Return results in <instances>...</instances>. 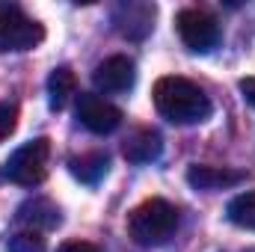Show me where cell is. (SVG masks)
I'll list each match as a JSON object with an SVG mask.
<instances>
[{
  "label": "cell",
  "mask_w": 255,
  "mask_h": 252,
  "mask_svg": "<svg viewBox=\"0 0 255 252\" xmlns=\"http://www.w3.org/2000/svg\"><path fill=\"white\" fill-rule=\"evenodd\" d=\"M151 98H154L157 113L175 125H196V122H205L211 116L208 95L193 80L178 77V74L160 77L151 89Z\"/></svg>",
  "instance_id": "1"
},
{
  "label": "cell",
  "mask_w": 255,
  "mask_h": 252,
  "mask_svg": "<svg viewBox=\"0 0 255 252\" xmlns=\"http://www.w3.org/2000/svg\"><path fill=\"white\" fill-rule=\"evenodd\" d=\"M133 80H136V68H133V60H128V57H110V60L98 63V68L92 71V83L104 95L128 92L133 86Z\"/></svg>",
  "instance_id": "7"
},
{
  "label": "cell",
  "mask_w": 255,
  "mask_h": 252,
  "mask_svg": "<svg viewBox=\"0 0 255 252\" xmlns=\"http://www.w3.org/2000/svg\"><path fill=\"white\" fill-rule=\"evenodd\" d=\"M15 125H18V110L12 104H0V142L15 130Z\"/></svg>",
  "instance_id": "15"
},
{
  "label": "cell",
  "mask_w": 255,
  "mask_h": 252,
  "mask_svg": "<svg viewBox=\"0 0 255 252\" xmlns=\"http://www.w3.org/2000/svg\"><path fill=\"white\" fill-rule=\"evenodd\" d=\"M77 119L92 133H113L122 125V110L95 92H80L77 95Z\"/></svg>",
  "instance_id": "6"
},
{
  "label": "cell",
  "mask_w": 255,
  "mask_h": 252,
  "mask_svg": "<svg viewBox=\"0 0 255 252\" xmlns=\"http://www.w3.org/2000/svg\"><path fill=\"white\" fill-rule=\"evenodd\" d=\"M45 250V238L39 232H21L9 241V252H42Z\"/></svg>",
  "instance_id": "14"
},
{
  "label": "cell",
  "mask_w": 255,
  "mask_h": 252,
  "mask_svg": "<svg viewBox=\"0 0 255 252\" xmlns=\"http://www.w3.org/2000/svg\"><path fill=\"white\" fill-rule=\"evenodd\" d=\"M226 217L238 226V229H250L255 232V193H241L229 202Z\"/></svg>",
  "instance_id": "12"
},
{
  "label": "cell",
  "mask_w": 255,
  "mask_h": 252,
  "mask_svg": "<svg viewBox=\"0 0 255 252\" xmlns=\"http://www.w3.org/2000/svg\"><path fill=\"white\" fill-rule=\"evenodd\" d=\"M74 95H77V77H74V71L68 65L54 68L51 77H48V101H51V107L63 110Z\"/></svg>",
  "instance_id": "10"
},
{
  "label": "cell",
  "mask_w": 255,
  "mask_h": 252,
  "mask_svg": "<svg viewBox=\"0 0 255 252\" xmlns=\"http://www.w3.org/2000/svg\"><path fill=\"white\" fill-rule=\"evenodd\" d=\"M175 30L181 36V42L196 54H208L220 42V24L205 9H181L175 15Z\"/></svg>",
  "instance_id": "5"
},
{
  "label": "cell",
  "mask_w": 255,
  "mask_h": 252,
  "mask_svg": "<svg viewBox=\"0 0 255 252\" xmlns=\"http://www.w3.org/2000/svg\"><path fill=\"white\" fill-rule=\"evenodd\" d=\"M27 211H33V214H18L21 220H30V223H39V226H57L60 223V211L51 205V202H45V199H36V202H30V205H24Z\"/></svg>",
  "instance_id": "13"
},
{
  "label": "cell",
  "mask_w": 255,
  "mask_h": 252,
  "mask_svg": "<svg viewBox=\"0 0 255 252\" xmlns=\"http://www.w3.org/2000/svg\"><path fill=\"white\" fill-rule=\"evenodd\" d=\"M178 229V211L166 199H145L128 217V235L139 247H160Z\"/></svg>",
  "instance_id": "2"
},
{
  "label": "cell",
  "mask_w": 255,
  "mask_h": 252,
  "mask_svg": "<svg viewBox=\"0 0 255 252\" xmlns=\"http://www.w3.org/2000/svg\"><path fill=\"white\" fill-rule=\"evenodd\" d=\"M107 166H110V160H107L104 151H89V154H80V157L71 160V172H74L83 184L101 181V178L107 175Z\"/></svg>",
  "instance_id": "11"
},
{
  "label": "cell",
  "mask_w": 255,
  "mask_h": 252,
  "mask_svg": "<svg viewBox=\"0 0 255 252\" xmlns=\"http://www.w3.org/2000/svg\"><path fill=\"white\" fill-rule=\"evenodd\" d=\"M241 92H244V98L255 107V77H244L241 80Z\"/></svg>",
  "instance_id": "17"
},
{
  "label": "cell",
  "mask_w": 255,
  "mask_h": 252,
  "mask_svg": "<svg viewBox=\"0 0 255 252\" xmlns=\"http://www.w3.org/2000/svg\"><path fill=\"white\" fill-rule=\"evenodd\" d=\"M45 42V27L24 15L18 6H9L3 3L0 6V54H9V51H33Z\"/></svg>",
  "instance_id": "3"
},
{
  "label": "cell",
  "mask_w": 255,
  "mask_h": 252,
  "mask_svg": "<svg viewBox=\"0 0 255 252\" xmlns=\"http://www.w3.org/2000/svg\"><path fill=\"white\" fill-rule=\"evenodd\" d=\"M247 175L244 172H235V169H220V166H190L187 169V181L196 190H226L241 184Z\"/></svg>",
  "instance_id": "9"
},
{
  "label": "cell",
  "mask_w": 255,
  "mask_h": 252,
  "mask_svg": "<svg viewBox=\"0 0 255 252\" xmlns=\"http://www.w3.org/2000/svg\"><path fill=\"white\" fill-rule=\"evenodd\" d=\"M57 252H101L95 244H86V241H65Z\"/></svg>",
  "instance_id": "16"
},
{
  "label": "cell",
  "mask_w": 255,
  "mask_h": 252,
  "mask_svg": "<svg viewBox=\"0 0 255 252\" xmlns=\"http://www.w3.org/2000/svg\"><path fill=\"white\" fill-rule=\"evenodd\" d=\"M48 157H51V139L48 136H36V139L24 142L21 148H15V154L6 163L9 181H15L21 187L42 184L48 175Z\"/></svg>",
  "instance_id": "4"
},
{
  "label": "cell",
  "mask_w": 255,
  "mask_h": 252,
  "mask_svg": "<svg viewBox=\"0 0 255 252\" xmlns=\"http://www.w3.org/2000/svg\"><path fill=\"white\" fill-rule=\"evenodd\" d=\"M160 151H163V139L154 127H136L133 133H128L122 145V154L130 163H151L160 157Z\"/></svg>",
  "instance_id": "8"
}]
</instances>
